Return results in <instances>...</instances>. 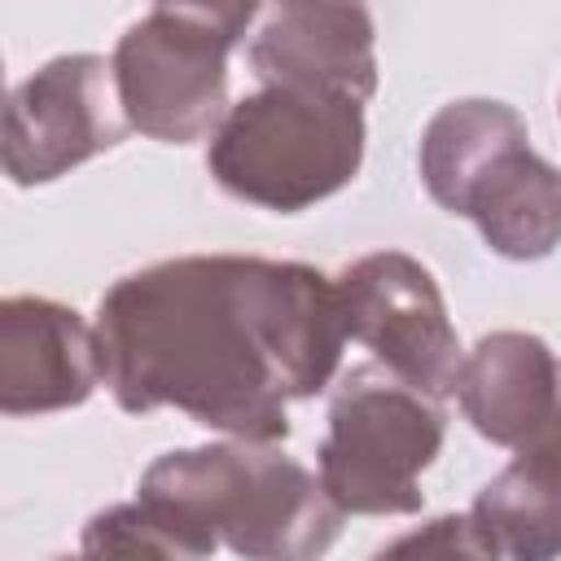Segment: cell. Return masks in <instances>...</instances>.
I'll use <instances>...</instances> for the list:
<instances>
[{
	"mask_svg": "<svg viewBox=\"0 0 561 561\" xmlns=\"http://www.w3.org/2000/svg\"><path fill=\"white\" fill-rule=\"evenodd\" d=\"M92 329L101 386L123 412L175 408L254 443L289 438V403L329 390L346 346L337 285L263 254H175L127 272Z\"/></svg>",
	"mask_w": 561,
	"mask_h": 561,
	"instance_id": "obj_1",
	"label": "cell"
},
{
	"mask_svg": "<svg viewBox=\"0 0 561 561\" xmlns=\"http://www.w3.org/2000/svg\"><path fill=\"white\" fill-rule=\"evenodd\" d=\"M136 495L158 504L197 557L228 548L250 561H311L333 548L346 517L320 473L254 438L167 451L140 473Z\"/></svg>",
	"mask_w": 561,
	"mask_h": 561,
	"instance_id": "obj_2",
	"label": "cell"
},
{
	"mask_svg": "<svg viewBox=\"0 0 561 561\" xmlns=\"http://www.w3.org/2000/svg\"><path fill=\"white\" fill-rule=\"evenodd\" d=\"M364 101L263 83L228 105L206 145L215 184L272 215H298L342 193L364 167Z\"/></svg>",
	"mask_w": 561,
	"mask_h": 561,
	"instance_id": "obj_3",
	"label": "cell"
},
{
	"mask_svg": "<svg viewBox=\"0 0 561 561\" xmlns=\"http://www.w3.org/2000/svg\"><path fill=\"white\" fill-rule=\"evenodd\" d=\"M443 438L438 399L373 359L337 381L316 473L346 517H408L425 504L421 473L438 460Z\"/></svg>",
	"mask_w": 561,
	"mask_h": 561,
	"instance_id": "obj_4",
	"label": "cell"
},
{
	"mask_svg": "<svg viewBox=\"0 0 561 561\" xmlns=\"http://www.w3.org/2000/svg\"><path fill=\"white\" fill-rule=\"evenodd\" d=\"M228 53L232 39L175 9L131 22L110 57L131 131L158 145L215 136L228 114Z\"/></svg>",
	"mask_w": 561,
	"mask_h": 561,
	"instance_id": "obj_5",
	"label": "cell"
},
{
	"mask_svg": "<svg viewBox=\"0 0 561 561\" xmlns=\"http://www.w3.org/2000/svg\"><path fill=\"white\" fill-rule=\"evenodd\" d=\"M333 285L351 342L373 351L381 368H390L421 394L438 403L456 394L465 346L434 272L421 259L403 250H373L346 263Z\"/></svg>",
	"mask_w": 561,
	"mask_h": 561,
	"instance_id": "obj_6",
	"label": "cell"
},
{
	"mask_svg": "<svg viewBox=\"0 0 561 561\" xmlns=\"http://www.w3.org/2000/svg\"><path fill=\"white\" fill-rule=\"evenodd\" d=\"M127 131L114 61L101 53H61L9 92L4 175L18 188L53 184L123 145Z\"/></svg>",
	"mask_w": 561,
	"mask_h": 561,
	"instance_id": "obj_7",
	"label": "cell"
},
{
	"mask_svg": "<svg viewBox=\"0 0 561 561\" xmlns=\"http://www.w3.org/2000/svg\"><path fill=\"white\" fill-rule=\"evenodd\" d=\"M245 57L259 83L355 101L377 92V26L364 0H267Z\"/></svg>",
	"mask_w": 561,
	"mask_h": 561,
	"instance_id": "obj_8",
	"label": "cell"
},
{
	"mask_svg": "<svg viewBox=\"0 0 561 561\" xmlns=\"http://www.w3.org/2000/svg\"><path fill=\"white\" fill-rule=\"evenodd\" d=\"M101 386L96 329L75 307L13 294L0 302V412L44 416L92 399Z\"/></svg>",
	"mask_w": 561,
	"mask_h": 561,
	"instance_id": "obj_9",
	"label": "cell"
},
{
	"mask_svg": "<svg viewBox=\"0 0 561 561\" xmlns=\"http://www.w3.org/2000/svg\"><path fill=\"white\" fill-rule=\"evenodd\" d=\"M456 399L486 443L517 451L561 425V359L539 333L495 329L465 351Z\"/></svg>",
	"mask_w": 561,
	"mask_h": 561,
	"instance_id": "obj_10",
	"label": "cell"
},
{
	"mask_svg": "<svg viewBox=\"0 0 561 561\" xmlns=\"http://www.w3.org/2000/svg\"><path fill=\"white\" fill-rule=\"evenodd\" d=\"M491 254L539 263L561 245V171L526 140L504 145L456 202Z\"/></svg>",
	"mask_w": 561,
	"mask_h": 561,
	"instance_id": "obj_11",
	"label": "cell"
},
{
	"mask_svg": "<svg viewBox=\"0 0 561 561\" xmlns=\"http://www.w3.org/2000/svg\"><path fill=\"white\" fill-rule=\"evenodd\" d=\"M469 517L491 561L561 557V425L517 447V456L478 491Z\"/></svg>",
	"mask_w": 561,
	"mask_h": 561,
	"instance_id": "obj_12",
	"label": "cell"
},
{
	"mask_svg": "<svg viewBox=\"0 0 561 561\" xmlns=\"http://www.w3.org/2000/svg\"><path fill=\"white\" fill-rule=\"evenodd\" d=\"M526 118L491 96H465V101H447L421 131V149H416V167H421V184L430 193L434 206H443L447 215H456V202L465 197V188L473 184V175L513 140H526Z\"/></svg>",
	"mask_w": 561,
	"mask_h": 561,
	"instance_id": "obj_13",
	"label": "cell"
},
{
	"mask_svg": "<svg viewBox=\"0 0 561 561\" xmlns=\"http://www.w3.org/2000/svg\"><path fill=\"white\" fill-rule=\"evenodd\" d=\"M83 552H145V557H175V561H202L197 543L149 500L110 504L83 526L79 539Z\"/></svg>",
	"mask_w": 561,
	"mask_h": 561,
	"instance_id": "obj_14",
	"label": "cell"
},
{
	"mask_svg": "<svg viewBox=\"0 0 561 561\" xmlns=\"http://www.w3.org/2000/svg\"><path fill=\"white\" fill-rule=\"evenodd\" d=\"M381 552L399 557V552H421V557H486L478 530H473V517L469 513H447V517H434L425 522L421 530L386 543Z\"/></svg>",
	"mask_w": 561,
	"mask_h": 561,
	"instance_id": "obj_15",
	"label": "cell"
},
{
	"mask_svg": "<svg viewBox=\"0 0 561 561\" xmlns=\"http://www.w3.org/2000/svg\"><path fill=\"white\" fill-rule=\"evenodd\" d=\"M267 0H158V9H175L184 18H197L206 26H215L224 39L241 44L250 35V26L259 22Z\"/></svg>",
	"mask_w": 561,
	"mask_h": 561,
	"instance_id": "obj_16",
	"label": "cell"
}]
</instances>
